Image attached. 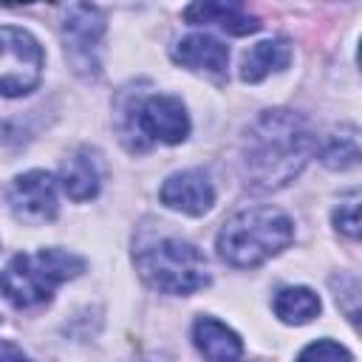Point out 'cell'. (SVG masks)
<instances>
[{
  "mask_svg": "<svg viewBox=\"0 0 362 362\" xmlns=\"http://www.w3.org/2000/svg\"><path fill=\"white\" fill-rule=\"evenodd\" d=\"M314 147V130L305 116L286 107L263 110L243 139L240 173L255 192H274L303 173Z\"/></svg>",
  "mask_w": 362,
  "mask_h": 362,
  "instance_id": "6da1fadb",
  "label": "cell"
},
{
  "mask_svg": "<svg viewBox=\"0 0 362 362\" xmlns=\"http://www.w3.org/2000/svg\"><path fill=\"white\" fill-rule=\"evenodd\" d=\"M294 240V223L274 206H252L235 212L218 232V255L235 266L249 269L280 255Z\"/></svg>",
  "mask_w": 362,
  "mask_h": 362,
  "instance_id": "7a4b0ae2",
  "label": "cell"
},
{
  "mask_svg": "<svg viewBox=\"0 0 362 362\" xmlns=\"http://www.w3.org/2000/svg\"><path fill=\"white\" fill-rule=\"evenodd\" d=\"M85 272V260L65 249H40L34 255H14L0 272V294L14 308H34L51 300L54 288Z\"/></svg>",
  "mask_w": 362,
  "mask_h": 362,
  "instance_id": "3957f363",
  "label": "cell"
},
{
  "mask_svg": "<svg viewBox=\"0 0 362 362\" xmlns=\"http://www.w3.org/2000/svg\"><path fill=\"white\" fill-rule=\"evenodd\" d=\"M141 280L161 294H192L209 283L204 255L181 238H158L136 249Z\"/></svg>",
  "mask_w": 362,
  "mask_h": 362,
  "instance_id": "277c9868",
  "label": "cell"
},
{
  "mask_svg": "<svg viewBox=\"0 0 362 362\" xmlns=\"http://www.w3.org/2000/svg\"><path fill=\"white\" fill-rule=\"evenodd\" d=\"M122 133L130 150H147L153 141L181 144L189 133V116L178 96L156 93L130 105Z\"/></svg>",
  "mask_w": 362,
  "mask_h": 362,
  "instance_id": "5b68a950",
  "label": "cell"
},
{
  "mask_svg": "<svg viewBox=\"0 0 362 362\" xmlns=\"http://www.w3.org/2000/svg\"><path fill=\"white\" fill-rule=\"evenodd\" d=\"M42 48L40 42L17 25H0V93L23 96L40 85L42 76Z\"/></svg>",
  "mask_w": 362,
  "mask_h": 362,
  "instance_id": "8992f818",
  "label": "cell"
},
{
  "mask_svg": "<svg viewBox=\"0 0 362 362\" xmlns=\"http://www.w3.org/2000/svg\"><path fill=\"white\" fill-rule=\"evenodd\" d=\"M105 34V14L88 3L62 6V40L68 62L82 76L99 74V42Z\"/></svg>",
  "mask_w": 362,
  "mask_h": 362,
  "instance_id": "52a82bcc",
  "label": "cell"
},
{
  "mask_svg": "<svg viewBox=\"0 0 362 362\" xmlns=\"http://www.w3.org/2000/svg\"><path fill=\"white\" fill-rule=\"evenodd\" d=\"M11 215L23 223H45L57 218V184L48 173L31 170L11 181L8 187Z\"/></svg>",
  "mask_w": 362,
  "mask_h": 362,
  "instance_id": "ba28073f",
  "label": "cell"
},
{
  "mask_svg": "<svg viewBox=\"0 0 362 362\" xmlns=\"http://www.w3.org/2000/svg\"><path fill=\"white\" fill-rule=\"evenodd\" d=\"M161 204L170 209H178L184 215H204L212 209L215 204V187L209 181V175L204 170H181L173 173L164 184H161Z\"/></svg>",
  "mask_w": 362,
  "mask_h": 362,
  "instance_id": "9c48e42d",
  "label": "cell"
},
{
  "mask_svg": "<svg viewBox=\"0 0 362 362\" xmlns=\"http://www.w3.org/2000/svg\"><path fill=\"white\" fill-rule=\"evenodd\" d=\"M173 59L189 71L206 74L215 82H226L229 68V51L223 42H218L209 34H189L173 48Z\"/></svg>",
  "mask_w": 362,
  "mask_h": 362,
  "instance_id": "30bf717a",
  "label": "cell"
},
{
  "mask_svg": "<svg viewBox=\"0 0 362 362\" xmlns=\"http://www.w3.org/2000/svg\"><path fill=\"white\" fill-rule=\"evenodd\" d=\"M59 181L62 189L68 192V198L74 201H88L99 192L102 184V167H99V156L90 147H79L74 150L59 170Z\"/></svg>",
  "mask_w": 362,
  "mask_h": 362,
  "instance_id": "8fae6325",
  "label": "cell"
},
{
  "mask_svg": "<svg viewBox=\"0 0 362 362\" xmlns=\"http://www.w3.org/2000/svg\"><path fill=\"white\" fill-rule=\"evenodd\" d=\"M184 20L192 25H218L235 37L255 34L260 28L257 17L246 14L243 6L238 3H192L184 8Z\"/></svg>",
  "mask_w": 362,
  "mask_h": 362,
  "instance_id": "7c38bea8",
  "label": "cell"
},
{
  "mask_svg": "<svg viewBox=\"0 0 362 362\" xmlns=\"http://www.w3.org/2000/svg\"><path fill=\"white\" fill-rule=\"evenodd\" d=\"M192 342L209 362H235L243 354L240 337L215 317H198L195 320Z\"/></svg>",
  "mask_w": 362,
  "mask_h": 362,
  "instance_id": "4fadbf2b",
  "label": "cell"
},
{
  "mask_svg": "<svg viewBox=\"0 0 362 362\" xmlns=\"http://www.w3.org/2000/svg\"><path fill=\"white\" fill-rule=\"evenodd\" d=\"M291 59V45L288 40H263L257 45H252L243 54L240 62V79L243 82H260L266 79L272 71H283Z\"/></svg>",
  "mask_w": 362,
  "mask_h": 362,
  "instance_id": "5bb4252c",
  "label": "cell"
},
{
  "mask_svg": "<svg viewBox=\"0 0 362 362\" xmlns=\"http://www.w3.org/2000/svg\"><path fill=\"white\" fill-rule=\"evenodd\" d=\"M274 314L288 325H305L320 314V297L305 286H291L277 291Z\"/></svg>",
  "mask_w": 362,
  "mask_h": 362,
  "instance_id": "9a60e30c",
  "label": "cell"
},
{
  "mask_svg": "<svg viewBox=\"0 0 362 362\" xmlns=\"http://www.w3.org/2000/svg\"><path fill=\"white\" fill-rule=\"evenodd\" d=\"M359 161V130L354 124L337 127L325 147H322V164L331 170H351Z\"/></svg>",
  "mask_w": 362,
  "mask_h": 362,
  "instance_id": "2e32d148",
  "label": "cell"
},
{
  "mask_svg": "<svg viewBox=\"0 0 362 362\" xmlns=\"http://www.w3.org/2000/svg\"><path fill=\"white\" fill-rule=\"evenodd\" d=\"M297 362H354L351 351L342 348L334 339H317L308 348H303V354L297 356Z\"/></svg>",
  "mask_w": 362,
  "mask_h": 362,
  "instance_id": "e0dca14e",
  "label": "cell"
},
{
  "mask_svg": "<svg viewBox=\"0 0 362 362\" xmlns=\"http://www.w3.org/2000/svg\"><path fill=\"white\" fill-rule=\"evenodd\" d=\"M334 223L348 238L359 235V192H351L348 198L339 201V206L334 209Z\"/></svg>",
  "mask_w": 362,
  "mask_h": 362,
  "instance_id": "ac0fdd59",
  "label": "cell"
},
{
  "mask_svg": "<svg viewBox=\"0 0 362 362\" xmlns=\"http://www.w3.org/2000/svg\"><path fill=\"white\" fill-rule=\"evenodd\" d=\"M0 362H31L14 342L8 339H0Z\"/></svg>",
  "mask_w": 362,
  "mask_h": 362,
  "instance_id": "d6986e66",
  "label": "cell"
}]
</instances>
